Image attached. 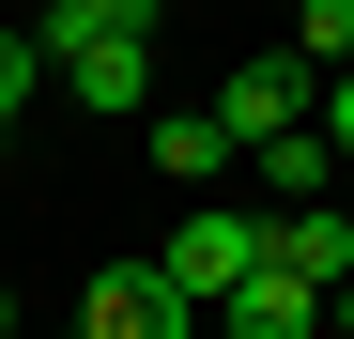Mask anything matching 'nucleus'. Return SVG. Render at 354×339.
I'll return each mask as SVG.
<instances>
[{"mask_svg":"<svg viewBox=\"0 0 354 339\" xmlns=\"http://www.w3.org/2000/svg\"><path fill=\"white\" fill-rule=\"evenodd\" d=\"M154 277H169V293H185V309H231V293H247V277H262V216H231V201H201L185 232L154 247Z\"/></svg>","mask_w":354,"mask_h":339,"instance_id":"1","label":"nucleus"},{"mask_svg":"<svg viewBox=\"0 0 354 339\" xmlns=\"http://www.w3.org/2000/svg\"><path fill=\"white\" fill-rule=\"evenodd\" d=\"M77 339H201V309L169 293L154 262H93L77 277Z\"/></svg>","mask_w":354,"mask_h":339,"instance_id":"2","label":"nucleus"},{"mask_svg":"<svg viewBox=\"0 0 354 339\" xmlns=\"http://www.w3.org/2000/svg\"><path fill=\"white\" fill-rule=\"evenodd\" d=\"M46 77H62L93 124H124V108H154V46H139V31H62V46H46Z\"/></svg>","mask_w":354,"mask_h":339,"instance_id":"3","label":"nucleus"},{"mask_svg":"<svg viewBox=\"0 0 354 339\" xmlns=\"http://www.w3.org/2000/svg\"><path fill=\"white\" fill-rule=\"evenodd\" d=\"M308 93H324V77H308V62L277 46V62H231V77H216V124L262 154V139H292V124H308Z\"/></svg>","mask_w":354,"mask_h":339,"instance_id":"4","label":"nucleus"},{"mask_svg":"<svg viewBox=\"0 0 354 339\" xmlns=\"http://www.w3.org/2000/svg\"><path fill=\"white\" fill-rule=\"evenodd\" d=\"M262 262H292L308 293H339V277H354V201H292V216H262Z\"/></svg>","mask_w":354,"mask_h":339,"instance_id":"5","label":"nucleus"},{"mask_svg":"<svg viewBox=\"0 0 354 339\" xmlns=\"http://www.w3.org/2000/svg\"><path fill=\"white\" fill-rule=\"evenodd\" d=\"M216 339H324V293H308V277H292V262H262L247 293L216 309Z\"/></svg>","mask_w":354,"mask_h":339,"instance_id":"6","label":"nucleus"},{"mask_svg":"<svg viewBox=\"0 0 354 339\" xmlns=\"http://www.w3.org/2000/svg\"><path fill=\"white\" fill-rule=\"evenodd\" d=\"M231 154H247V139H231L216 108H185V124H154V170H169V185H216Z\"/></svg>","mask_w":354,"mask_h":339,"instance_id":"7","label":"nucleus"},{"mask_svg":"<svg viewBox=\"0 0 354 339\" xmlns=\"http://www.w3.org/2000/svg\"><path fill=\"white\" fill-rule=\"evenodd\" d=\"M247 170H262L277 201H324V170H339V139H324V124H292V139H262Z\"/></svg>","mask_w":354,"mask_h":339,"instance_id":"8","label":"nucleus"},{"mask_svg":"<svg viewBox=\"0 0 354 339\" xmlns=\"http://www.w3.org/2000/svg\"><path fill=\"white\" fill-rule=\"evenodd\" d=\"M292 62H308V77L354 62V0H292Z\"/></svg>","mask_w":354,"mask_h":339,"instance_id":"9","label":"nucleus"},{"mask_svg":"<svg viewBox=\"0 0 354 339\" xmlns=\"http://www.w3.org/2000/svg\"><path fill=\"white\" fill-rule=\"evenodd\" d=\"M154 16H169V0H46V46H62V31H139L154 46Z\"/></svg>","mask_w":354,"mask_h":339,"instance_id":"10","label":"nucleus"},{"mask_svg":"<svg viewBox=\"0 0 354 339\" xmlns=\"http://www.w3.org/2000/svg\"><path fill=\"white\" fill-rule=\"evenodd\" d=\"M31 93H46V31H0V124H16Z\"/></svg>","mask_w":354,"mask_h":339,"instance_id":"11","label":"nucleus"},{"mask_svg":"<svg viewBox=\"0 0 354 339\" xmlns=\"http://www.w3.org/2000/svg\"><path fill=\"white\" fill-rule=\"evenodd\" d=\"M324 139H339V170H354V62L324 77Z\"/></svg>","mask_w":354,"mask_h":339,"instance_id":"12","label":"nucleus"},{"mask_svg":"<svg viewBox=\"0 0 354 339\" xmlns=\"http://www.w3.org/2000/svg\"><path fill=\"white\" fill-rule=\"evenodd\" d=\"M324 324H339V339H354V277H339V293H324Z\"/></svg>","mask_w":354,"mask_h":339,"instance_id":"13","label":"nucleus"},{"mask_svg":"<svg viewBox=\"0 0 354 339\" xmlns=\"http://www.w3.org/2000/svg\"><path fill=\"white\" fill-rule=\"evenodd\" d=\"M0 339H16V309H0Z\"/></svg>","mask_w":354,"mask_h":339,"instance_id":"14","label":"nucleus"}]
</instances>
